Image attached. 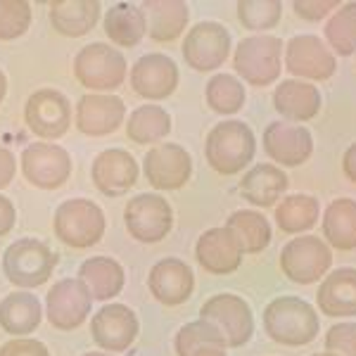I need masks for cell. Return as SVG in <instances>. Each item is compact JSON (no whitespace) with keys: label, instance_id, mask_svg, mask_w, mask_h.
Returning a JSON list of instances; mask_svg holds the SVG:
<instances>
[{"label":"cell","instance_id":"obj_25","mask_svg":"<svg viewBox=\"0 0 356 356\" xmlns=\"http://www.w3.org/2000/svg\"><path fill=\"white\" fill-rule=\"evenodd\" d=\"M147 33L157 43H171L186 31L191 19V8L181 0H152L140 5Z\"/></svg>","mask_w":356,"mask_h":356},{"label":"cell","instance_id":"obj_6","mask_svg":"<svg viewBox=\"0 0 356 356\" xmlns=\"http://www.w3.org/2000/svg\"><path fill=\"white\" fill-rule=\"evenodd\" d=\"M332 266L330 247L316 235L290 240L280 252V271L297 285H312L321 280Z\"/></svg>","mask_w":356,"mask_h":356},{"label":"cell","instance_id":"obj_38","mask_svg":"<svg viewBox=\"0 0 356 356\" xmlns=\"http://www.w3.org/2000/svg\"><path fill=\"white\" fill-rule=\"evenodd\" d=\"M283 5L278 0H243L238 3V19L245 29L266 31L280 22Z\"/></svg>","mask_w":356,"mask_h":356},{"label":"cell","instance_id":"obj_48","mask_svg":"<svg viewBox=\"0 0 356 356\" xmlns=\"http://www.w3.org/2000/svg\"><path fill=\"white\" fill-rule=\"evenodd\" d=\"M83 356H110V354H97V352H90V354H83Z\"/></svg>","mask_w":356,"mask_h":356},{"label":"cell","instance_id":"obj_17","mask_svg":"<svg viewBox=\"0 0 356 356\" xmlns=\"http://www.w3.org/2000/svg\"><path fill=\"white\" fill-rule=\"evenodd\" d=\"M178 67L162 53L143 55L131 69V88L145 100H166L178 88Z\"/></svg>","mask_w":356,"mask_h":356},{"label":"cell","instance_id":"obj_34","mask_svg":"<svg viewBox=\"0 0 356 356\" xmlns=\"http://www.w3.org/2000/svg\"><path fill=\"white\" fill-rule=\"evenodd\" d=\"M321 204L312 195H288L275 207V223L283 233H304L312 231L318 221Z\"/></svg>","mask_w":356,"mask_h":356},{"label":"cell","instance_id":"obj_7","mask_svg":"<svg viewBox=\"0 0 356 356\" xmlns=\"http://www.w3.org/2000/svg\"><path fill=\"white\" fill-rule=\"evenodd\" d=\"M74 76L90 90H114L126 79V60L114 45L90 43L74 60Z\"/></svg>","mask_w":356,"mask_h":356},{"label":"cell","instance_id":"obj_5","mask_svg":"<svg viewBox=\"0 0 356 356\" xmlns=\"http://www.w3.org/2000/svg\"><path fill=\"white\" fill-rule=\"evenodd\" d=\"M233 67L250 86L264 88L280 76L283 69V41L275 36H252L238 43Z\"/></svg>","mask_w":356,"mask_h":356},{"label":"cell","instance_id":"obj_31","mask_svg":"<svg viewBox=\"0 0 356 356\" xmlns=\"http://www.w3.org/2000/svg\"><path fill=\"white\" fill-rule=\"evenodd\" d=\"M105 33L114 45L122 48H134L143 41V36L147 33L145 17L143 10L134 3H119L105 13Z\"/></svg>","mask_w":356,"mask_h":356},{"label":"cell","instance_id":"obj_22","mask_svg":"<svg viewBox=\"0 0 356 356\" xmlns=\"http://www.w3.org/2000/svg\"><path fill=\"white\" fill-rule=\"evenodd\" d=\"M195 257L197 264L207 273L214 275H228L235 273L243 264V250L235 243L233 233L223 228H209L200 235L197 245H195Z\"/></svg>","mask_w":356,"mask_h":356},{"label":"cell","instance_id":"obj_39","mask_svg":"<svg viewBox=\"0 0 356 356\" xmlns=\"http://www.w3.org/2000/svg\"><path fill=\"white\" fill-rule=\"evenodd\" d=\"M31 24V5L26 0H0V41H15Z\"/></svg>","mask_w":356,"mask_h":356},{"label":"cell","instance_id":"obj_15","mask_svg":"<svg viewBox=\"0 0 356 356\" xmlns=\"http://www.w3.org/2000/svg\"><path fill=\"white\" fill-rule=\"evenodd\" d=\"M93 297L79 278H65L48 290L45 314L57 330H74L88 318Z\"/></svg>","mask_w":356,"mask_h":356},{"label":"cell","instance_id":"obj_40","mask_svg":"<svg viewBox=\"0 0 356 356\" xmlns=\"http://www.w3.org/2000/svg\"><path fill=\"white\" fill-rule=\"evenodd\" d=\"M325 349L335 356H356V323H337L325 332Z\"/></svg>","mask_w":356,"mask_h":356},{"label":"cell","instance_id":"obj_11","mask_svg":"<svg viewBox=\"0 0 356 356\" xmlns=\"http://www.w3.org/2000/svg\"><path fill=\"white\" fill-rule=\"evenodd\" d=\"M24 122L38 138H62L72 126V105L60 90L41 88L29 95L24 107Z\"/></svg>","mask_w":356,"mask_h":356},{"label":"cell","instance_id":"obj_18","mask_svg":"<svg viewBox=\"0 0 356 356\" xmlns=\"http://www.w3.org/2000/svg\"><path fill=\"white\" fill-rule=\"evenodd\" d=\"M264 152L283 166H302L314 152V138L304 126L271 122L264 131Z\"/></svg>","mask_w":356,"mask_h":356},{"label":"cell","instance_id":"obj_46","mask_svg":"<svg viewBox=\"0 0 356 356\" xmlns=\"http://www.w3.org/2000/svg\"><path fill=\"white\" fill-rule=\"evenodd\" d=\"M5 93H8V79H5V74L0 72V102L5 100Z\"/></svg>","mask_w":356,"mask_h":356},{"label":"cell","instance_id":"obj_24","mask_svg":"<svg viewBox=\"0 0 356 356\" xmlns=\"http://www.w3.org/2000/svg\"><path fill=\"white\" fill-rule=\"evenodd\" d=\"M316 304L330 318L356 316V268H335L316 292Z\"/></svg>","mask_w":356,"mask_h":356},{"label":"cell","instance_id":"obj_29","mask_svg":"<svg viewBox=\"0 0 356 356\" xmlns=\"http://www.w3.org/2000/svg\"><path fill=\"white\" fill-rule=\"evenodd\" d=\"M79 280L86 285L93 300L107 302L124 290L126 275L122 264L114 261L112 257H93V259H86L81 264Z\"/></svg>","mask_w":356,"mask_h":356},{"label":"cell","instance_id":"obj_30","mask_svg":"<svg viewBox=\"0 0 356 356\" xmlns=\"http://www.w3.org/2000/svg\"><path fill=\"white\" fill-rule=\"evenodd\" d=\"M323 235L332 250H356V200H332L323 214Z\"/></svg>","mask_w":356,"mask_h":356},{"label":"cell","instance_id":"obj_47","mask_svg":"<svg viewBox=\"0 0 356 356\" xmlns=\"http://www.w3.org/2000/svg\"><path fill=\"white\" fill-rule=\"evenodd\" d=\"M195 356H226V349H204V352H200Z\"/></svg>","mask_w":356,"mask_h":356},{"label":"cell","instance_id":"obj_4","mask_svg":"<svg viewBox=\"0 0 356 356\" xmlns=\"http://www.w3.org/2000/svg\"><path fill=\"white\" fill-rule=\"evenodd\" d=\"M105 214L100 207L83 197L62 202L53 216L57 240L72 250H88L97 245L105 235Z\"/></svg>","mask_w":356,"mask_h":356},{"label":"cell","instance_id":"obj_28","mask_svg":"<svg viewBox=\"0 0 356 356\" xmlns=\"http://www.w3.org/2000/svg\"><path fill=\"white\" fill-rule=\"evenodd\" d=\"M43 307L36 295L26 290L13 292L0 302V328L15 337L31 335L41 325Z\"/></svg>","mask_w":356,"mask_h":356},{"label":"cell","instance_id":"obj_16","mask_svg":"<svg viewBox=\"0 0 356 356\" xmlns=\"http://www.w3.org/2000/svg\"><path fill=\"white\" fill-rule=\"evenodd\" d=\"M138 330H140L138 316L126 304H107L90 321V335L95 344L114 354L126 352L136 342Z\"/></svg>","mask_w":356,"mask_h":356},{"label":"cell","instance_id":"obj_3","mask_svg":"<svg viewBox=\"0 0 356 356\" xmlns=\"http://www.w3.org/2000/svg\"><path fill=\"white\" fill-rule=\"evenodd\" d=\"M60 257L36 238L15 240L3 254V271L17 288H38L48 283Z\"/></svg>","mask_w":356,"mask_h":356},{"label":"cell","instance_id":"obj_9","mask_svg":"<svg viewBox=\"0 0 356 356\" xmlns=\"http://www.w3.org/2000/svg\"><path fill=\"white\" fill-rule=\"evenodd\" d=\"M124 223L131 238H136L138 243L152 245L164 240L171 233L174 211H171V204L162 195L143 193L136 195L134 200H129V204L124 209Z\"/></svg>","mask_w":356,"mask_h":356},{"label":"cell","instance_id":"obj_23","mask_svg":"<svg viewBox=\"0 0 356 356\" xmlns=\"http://www.w3.org/2000/svg\"><path fill=\"white\" fill-rule=\"evenodd\" d=\"M323 97H321L318 88L309 81H297V79H288V81L278 83L273 93V107L285 122H312L318 117Z\"/></svg>","mask_w":356,"mask_h":356},{"label":"cell","instance_id":"obj_44","mask_svg":"<svg viewBox=\"0 0 356 356\" xmlns=\"http://www.w3.org/2000/svg\"><path fill=\"white\" fill-rule=\"evenodd\" d=\"M15 221H17L15 204L10 202V200L5 197V195H0V238H5V235L13 231Z\"/></svg>","mask_w":356,"mask_h":356},{"label":"cell","instance_id":"obj_27","mask_svg":"<svg viewBox=\"0 0 356 356\" xmlns=\"http://www.w3.org/2000/svg\"><path fill=\"white\" fill-rule=\"evenodd\" d=\"M288 174L273 164H257L240 181V195L254 207H273L288 191Z\"/></svg>","mask_w":356,"mask_h":356},{"label":"cell","instance_id":"obj_35","mask_svg":"<svg viewBox=\"0 0 356 356\" xmlns=\"http://www.w3.org/2000/svg\"><path fill=\"white\" fill-rule=\"evenodd\" d=\"M204 95L209 110L223 114V117L238 114L245 105V86L240 79L231 76V74H216V76H211L204 88Z\"/></svg>","mask_w":356,"mask_h":356},{"label":"cell","instance_id":"obj_45","mask_svg":"<svg viewBox=\"0 0 356 356\" xmlns=\"http://www.w3.org/2000/svg\"><path fill=\"white\" fill-rule=\"evenodd\" d=\"M342 171H344V176H347L349 181L356 183V143H352V145L347 147V152H344Z\"/></svg>","mask_w":356,"mask_h":356},{"label":"cell","instance_id":"obj_26","mask_svg":"<svg viewBox=\"0 0 356 356\" xmlns=\"http://www.w3.org/2000/svg\"><path fill=\"white\" fill-rule=\"evenodd\" d=\"M100 13L102 8L97 0H60L50 3V24L60 36L79 38L93 31Z\"/></svg>","mask_w":356,"mask_h":356},{"label":"cell","instance_id":"obj_49","mask_svg":"<svg viewBox=\"0 0 356 356\" xmlns=\"http://www.w3.org/2000/svg\"><path fill=\"white\" fill-rule=\"evenodd\" d=\"M314 356H335V354H330V352H321V354H314Z\"/></svg>","mask_w":356,"mask_h":356},{"label":"cell","instance_id":"obj_1","mask_svg":"<svg viewBox=\"0 0 356 356\" xmlns=\"http://www.w3.org/2000/svg\"><path fill=\"white\" fill-rule=\"evenodd\" d=\"M264 330L275 344L304 347L316 340L321 321L312 304L300 297H275L264 309Z\"/></svg>","mask_w":356,"mask_h":356},{"label":"cell","instance_id":"obj_10","mask_svg":"<svg viewBox=\"0 0 356 356\" xmlns=\"http://www.w3.org/2000/svg\"><path fill=\"white\" fill-rule=\"evenodd\" d=\"M22 174L33 188L57 191L72 174V157L53 143H33L22 152Z\"/></svg>","mask_w":356,"mask_h":356},{"label":"cell","instance_id":"obj_8","mask_svg":"<svg viewBox=\"0 0 356 356\" xmlns=\"http://www.w3.org/2000/svg\"><path fill=\"white\" fill-rule=\"evenodd\" d=\"M200 318L214 323L226 337L228 347H243L254 335V314L243 297L221 292L200 307Z\"/></svg>","mask_w":356,"mask_h":356},{"label":"cell","instance_id":"obj_32","mask_svg":"<svg viewBox=\"0 0 356 356\" xmlns=\"http://www.w3.org/2000/svg\"><path fill=\"white\" fill-rule=\"evenodd\" d=\"M226 228L233 233L243 254H259L271 243V226H268L266 216L259 214V211H233L228 216Z\"/></svg>","mask_w":356,"mask_h":356},{"label":"cell","instance_id":"obj_21","mask_svg":"<svg viewBox=\"0 0 356 356\" xmlns=\"http://www.w3.org/2000/svg\"><path fill=\"white\" fill-rule=\"evenodd\" d=\"M126 117V105L117 95L88 93L76 105V129L83 136L102 138L110 136L122 126Z\"/></svg>","mask_w":356,"mask_h":356},{"label":"cell","instance_id":"obj_13","mask_svg":"<svg viewBox=\"0 0 356 356\" xmlns=\"http://www.w3.org/2000/svg\"><path fill=\"white\" fill-rule=\"evenodd\" d=\"M285 67L292 76L309 79V81H328L335 74L337 60L328 50V45L314 33L290 38L285 45Z\"/></svg>","mask_w":356,"mask_h":356},{"label":"cell","instance_id":"obj_43","mask_svg":"<svg viewBox=\"0 0 356 356\" xmlns=\"http://www.w3.org/2000/svg\"><path fill=\"white\" fill-rule=\"evenodd\" d=\"M15 174H17L15 154L10 152L8 147L0 145V191H3L5 186H10V183H13Z\"/></svg>","mask_w":356,"mask_h":356},{"label":"cell","instance_id":"obj_41","mask_svg":"<svg viewBox=\"0 0 356 356\" xmlns=\"http://www.w3.org/2000/svg\"><path fill=\"white\" fill-rule=\"evenodd\" d=\"M340 8V0H295L292 10L304 22H321Z\"/></svg>","mask_w":356,"mask_h":356},{"label":"cell","instance_id":"obj_12","mask_svg":"<svg viewBox=\"0 0 356 356\" xmlns=\"http://www.w3.org/2000/svg\"><path fill=\"white\" fill-rule=\"evenodd\" d=\"M231 55V33L219 22H200L183 41V57L195 72H211Z\"/></svg>","mask_w":356,"mask_h":356},{"label":"cell","instance_id":"obj_42","mask_svg":"<svg viewBox=\"0 0 356 356\" xmlns=\"http://www.w3.org/2000/svg\"><path fill=\"white\" fill-rule=\"evenodd\" d=\"M0 356H50L45 344L38 340H24V337H15V340L5 342L0 347Z\"/></svg>","mask_w":356,"mask_h":356},{"label":"cell","instance_id":"obj_37","mask_svg":"<svg viewBox=\"0 0 356 356\" xmlns=\"http://www.w3.org/2000/svg\"><path fill=\"white\" fill-rule=\"evenodd\" d=\"M325 41L337 55L356 53V3L340 5L325 22Z\"/></svg>","mask_w":356,"mask_h":356},{"label":"cell","instance_id":"obj_36","mask_svg":"<svg viewBox=\"0 0 356 356\" xmlns=\"http://www.w3.org/2000/svg\"><path fill=\"white\" fill-rule=\"evenodd\" d=\"M226 337L221 330L209 321H193V323L183 325L176 332V354L178 356H195L204 349H226Z\"/></svg>","mask_w":356,"mask_h":356},{"label":"cell","instance_id":"obj_33","mask_svg":"<svg viewBox=\"0 0 356 356\" xmlns=\"http://www.w3.org/2000/svg\"><path fill=\"white\" fill-rule=\"evenodd\" d=\"M171 134V117L159 105H143L126 122V136L138 145H154Z\"/></svg>","mask_w":356,"mask_h":356},{"label":"cell","instance_id":"obj_14","mask_svg":"<svg viewBox=\"0 0 356 356\" xmlns=\"http://www.w3.org/2000/svg\"><path fill=\"white\" fill-rule=\"evenodd\" d=\"M143 174L154 191H178L193 176V159L176 143L154 145L143 159Z\"/></svg>","mask_w":356,"mask_h":356},{"label":"cell","instance_id":"obj_20","mask_svg":"<svg viewBox=\"0 0 356 356\" xmlns=\"http://www.w3.org/2000/svg\"><path fill=\"white\" fill-rule=\"evenodd\" d=\"M152 297L164 307H181L183 302L191 300L195 290V273L186 261L181 259H162L152 266L147 275Z\"/></svg>","mask_w":356,"mask_h":356},{"label":"cell","instance_id":"obj_19","mask_svg":"<svg viewBox=\"0 0 356 356\" xmlns=\"http://www.w3.org/2000/svg\"><path fill=\"white\" fill-rule=\"evenodd\" d=\"M138 162L131 152L122 147H112L95 157L90 176H93V186L107 197H119L126 195L138 183Z\"/></svg>","mask_w":356,"mask_h":356},{"label":"cell","instance_id":"obj_2","mask_svg":"<svg viewBox=\"0 0 356 356\" xmlns=\"http://www.w3.org/2000/svg\"><path fill=\"white\" fill-rule=\"evenodd\" d=\"M257 140L252 129L245 122L228 119L216 124L209 131L204 143L207 164L221 176H233L247 169V164L254 159Z\"/></svg>","mask_w":356,"mask_h":356}]
</instances>
